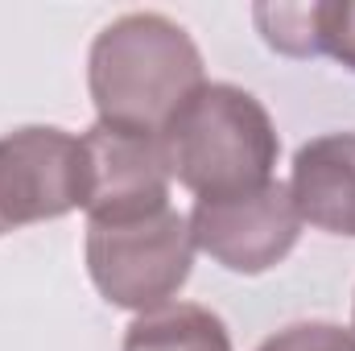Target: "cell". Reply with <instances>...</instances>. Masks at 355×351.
I'll use <instances>...</instances> for the list:
<instances>
[{
	"label": "cell",
	"mask_w": 355,
	"mask_h": 351,
	"mask_svg": "<svg viewBox=\"0 0 355 351\" xmlns=\"http://www.w3.org/2000/svg\"><path fill=\"white\" fill-rule=\"evenodd\" d=\"M202 83L198 46L162 12H128L91 42L87 87L99 124L162 137L174 112Z\"/></svg>",
	"instance_id": "6da1fadb"
},
{
	"label": "cell",
	"mask_w": 355,
	"mask_h": 351,
	"mask_svg": "<svg viewBox=\"0 0 355 351\" xmlns=\"http://www.w3.org/2000/svg\"><path fill=\"white\" fill-rule=\"evenodd\" d=\"M157 141L170 178L198 198H236L268 186L281 153L265 103L232 83H202Z\"/></svg>",
	"instance_id": "7a4b0ae2"
},
{
	"label": "cell",
	"mask_w": 355,
	"mask_h": 351,
	"mask_svg": "<svg viewBox=\"0 0 355 351\" xmlns=\"http://www.w3.org/2000/svg\"><path fill=\"white\" fill-rule=\"evenodd\" d=\"M194 264V236L174 207L128 223H87V273L95 289L120 306L149 314L170 306Z\"/></svg>",
	"instance_id": "3957f363"
},
{
	"label": "cell",
	"mask_w": 355,
	"mask_h": 351,
	"mask_svg": "<svg viewBox=\"0 0 355 351\" xmlns=\"http://www.w3.org/2000/svg\"><path fill=\"white\" fill-rule=\"evenodd\" d=\"M186 223L194 248H202L215 264L244 277L281 264L302 236V215L289 198V186L281 182H268L236 198H198Z\"/></svg>",
	"instance_id": "277c9868"
},
{
	"label": "cell",
	"mask_w": 355,
	"mask_h": 351,
	"mask_svg": "<svg viewBox=\"0 0 355 351\" xmlns=\"http://www.w3.org/2000/svg\"><path fill=\"white\" fill-rule=\"evenodd\" d=\"M83 207V145L62 128H17L0 137V236L62 219Z\"/></svg>",
	"instance_id": "5b68a950"
},
{
	"label": "cell",
	"mask_w": 355,
	"mask_h": 351,
	"mask_svg": "<svg viewBox=\"0 0 355 351\" xmlns=\"http://www.w3.org/2000/svg\"><path fill=\"white\" fill-rule=\"evenodd\" d=\"M83 145V211L91 223H128L170 207V170L162 141L145 132H124L112 124H91Z\"/></svg>",
	"instance_id": "8992f818"
},
{
	"label": "cell",
	"mask_w": 355,
	"mask_h": 351,
	"mask_svg": "<svg viewBox=\"0 0 355 351\" xmlns=\"http://www.w3.org/2000/svg\"><path fill=\"white\" fill-rule=\"evenodd\" d=\"M289 198L302 223L355 236V132H327L297 149Z\"/></svg>",
	"instance_id": "52a82bcc"
},
{
	"label": "cell",
	"mask_w": 355,
	"mask_h": 351,
	"mask_svg": "<svg viewBox=\"0 0 355 351\" xmlns=\"http://www.w3.org/2000/svg\"><path fill=\"white\" fill-rule=\"evenodd\" d=\"M124 351H232V335L219 314L194 302H170L137 323L124 335Z\"/></svg>",
	"instance_id": "ba28073f"
},
{
	"label": "cell",
	"mask_w": 355,
	"mask_h": 351,
	"mask_svg": "<svg viewBox=\"0 0 355 351\" xmlns=\"http://www.w3.org/2000/svg\"><path fill=\"white\" fill-rule=\"evenodd\" d=\"M252 21L268 46L289 58L322 54V4H257Z\"/></svg>",
	"instance_id": "9c48e42d"
},
{
	"label": "cell",
	"mask_w": 355,
	"mask_h": 351,
	"mask_svg": "<svg viewBox=\"0 0 355 351\" xmlns=\"http://www.w3.org/2000/svg\"><path fill=\"white\" fill-rule=\"evenodd\" d=\"M257 351H355V335L335 323H293L268 335Z\"/></svg>",
	"instance_id": "30bf717a"
},
{
	"label": "cell",
	"mask_w": 355,
	"mask_h": 351,
	"mask_svg": "<svg viewBox=\"0 0 355 351\" xmlns=\"http://www.w3.org/2000/svg\"><path fill=\"white\" fill-rule=\"evenodd\" d=\"M322 54L355 71V0L322 4Z\"/></svg>",
	"instance_id": "8fae6325"
},
{
	"label": "cell",
	"mask_w": 355,
	"mask_h": 351,
	"mask_svg": "<svg viewBox=\"0 0 355 351\" xmlns=\"http://www.w3.org/2000/svg\"><path fill=\"white\" fill-rule=\"evenodd\" d=\"M352 335H355V314H352Z\"/></svg>",
	"instance_id": "7c38bea8"
}]
</instances>
